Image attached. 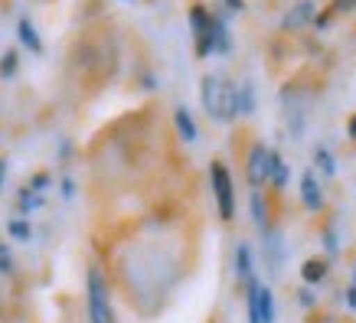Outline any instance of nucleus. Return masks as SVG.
Returning a JSON list of instances; mask_svg holds the SVG:
<instances>
[{"mask_svg": "<svg viewBox=\"0 0 356 323\" xmlns=\"http://www.w3.org/2000/svg\"><path fill=\"white\" fill-rule=\"evenodd\" d=\"M88 317H92V323H118L111 313L108 288H105V278L98 268L88 271Z\"/></svg>", "mask_w": 356, "mask_h": 323, "instance_id": "obj_2", "label": "nucleus"}, {"mask_svg": "<svg viewBox=\"0 0 356 323\" xmlns=\"http://www.w3.org/2000/svg\"><path fill=\"white\" fill-rule=\"evenodd\" d=\"M177 128H180V138L186 140V144H193L196 140V124H193V118H190V111L186 108H177Z\"/></svg>", "mask_w": 356, "mask_h": 323, "instance_id": "obj_11", "label": "nucleus"}, {"mask_svg": "<svg viewBox=\"0 0 356 323\" xmlns=\"http://www.w3.org/2000/svg\"><path fill=\"white\" fill-rule=\"evenodd\" d=\"M36 206H43V196L36 193V190H23L20 193V209L23 213H30V209H36Z\"/></svg>", "mask_w": 356, "mask_h": 323, "instance_id": "obj_18", "label": "nucleus"}, {"mask_svg": "<svg viewBox=\"0 0 356 323\" xmlns=\"http://www.w3.org/2000/svg\"><path fill=\"white\" fill-rule=\"evenodd\" d=\"M213 23H216V17L206 13V7H200V3L190 10V26L196 33V53L200 56L213 53Z\"/></svg>", "mask_w": 356, "mask_h": 323, "instance_id": "obj_5", "label": "nucleus"}, {"mask_svg": "<svg viewBox=\"0 0 356 323\" xmlns=\"http://www.w3.org/2000/svg\"><path fill=\"white\" fill-rule=\"evenodd\" d=\"M252 215H255V226L261 232H268V209H265V196L261 193H252Z\"/></svg>", "mask_w": 356, "mask_h": 323, "instance_id": "obj_12", "label": "nucleus"}, {"mask_svg": "<svg viewBox=\"0 0 356 323\" xmlns=\"http://www.w3.org/2000/svg\"><path fill=\"white\" fill-rule=\"evenodd\" d=\"M203 108L213 121L229 124L238 115V88L222 76H206L203 78Z\"/></svg>", "mask_w": 356, "mask_h": 323, "instance_id": "obj_1", "label": "nucleus"}, {"mask_svg": "<svg viewBox=\"0 0 356 323\" xmlns=\"http://www.w3.org/2000/svg\"><path fill=\"white\" fill-rule=\"evenodd\" d=\"M346 304H350V307H356V284L346 291Z\"/></svg>", "mask_w": 356, "mask_h": 323, "instance_id": "obj_24", "label": "nucleus"}, {"mask_svg": "<svg viewBox=\"0 0 356 323\" xmlns=\"http://www.w3.org/2000/svg\"><path fill=\"white\" fill-rule=\"evenodd\" d=\"M265 238H268V265L278 271V265H281V235L278 232H265Z\"/></svg>", "mask_w": 356, "mask_h": 323, "instance_id": "obj_15", "label": "nucleus"}, {"mask_svg": "<svg viewBox=\"0 0 356 323\" xmlns=\"http://www.w3.org/2000/svg\"><path fill=\"white\" fill-rule=\"evenodd\" d=\"M10 235L17 242H30V222H23V219H13L10 222Z\"/></svg>", "mask_w": 356, "mask_h": 323, "instance_id": "obj_20", "label": "nucleus"}, {"mask_svg": "<svg viewBox=\"0 0 356 323\" xmlns=\"http://www.w3.org/2000/svg\"><path fill=\"white\" fill-rule=\"evenodd\" d=\"M248 323H275V297L259 281L248 284Z\"/></svg>", "mask_w": 356, "mask_h": 323, "instance_id": "obj_3", "label": "nucleus"}, {"mask_svg": "<svg viewBox=\"0 0 356 323\" xmlns=\"http://www.w3.org/2000/svg\"><path fill=\"white\" fill-rule=\"evenodd\" d=\"M301 304H304V307H311V304H314V294L311 291H301Z\"/></svg>", "mask_w": 356, "mask_h": 323, "instance_id": "obj_25", "label": "nucleus"}, {"mask_svg": "<svg viewBox=\"0 0 356 323\" xmlns=\"http://www.w3.org/2000/svg\"><path fill=\"white\" fill-rule=\"evenodd\" d=\"M301 196H304V206H307V209H321V206H324V196H321V186L314 180V173H304L301 176Z\"/></svg>", "mask_w": 356, "mask_h": 323, "instance_id": "obj_8", "label": "nucleus"}, {"mask_svg": "<svg viewBox=\"0 0 356 323\" xmlns=\"http://www.w3.org/2000/svg\"><path fill=\"white\" fill-rule=\"evenodd\" d=\"M301 274H304L307 284H321L324 274H327V261L324 258H307L304 261V268H301Z\"/></svg>", "mask_w": 356, "mask_h": 323, "instance_id": "obj_10", "label": "nucleus"}, {"mask_svg": "<svg viewBox=\"0 0 356 323\" xmlns=\"http://www.w3.org/2000/svg\"><path fill=\"white\" fill-rule=\"evenodd\" d=\"M229 7H232V10H242V7H245V3H242V0H226Z\"/></svg>", "mask_w": 356, "mask_h": 323, "instance_id": "obj_26", "label": "nucleus"}, {"mask_svg": "<svg viewBox=\"0 0 356 323\" xmlns=\"http://www.w3.org/2000/svg\"><path fill=\"white\" fill-rule=\"evenodd\" d=\"M350 138H356V118L350 121Z\"/></svg>", "mask_w": 356, "mask_h": 323, "instance_id": "obj_27", "label": "nucleus"}, {"mask_svg": "<svg viewBox=\"0 0 356 323\" xmlns=\"http://www.w3.org/2000/svg\"><path fill=\"white\" fill-rule=\"evenodd\" d=\"M63 193H65V199H72V193H76V186H72V180H63Z\"/></svg>", "mask_w": 356, "mask_h": 323, "instance_id": "obj_23", "label": "nucleus"}, {"mask_svg": "<svg viewBox=\"0 0 356 323\" xmlns=\"http://www.w3.org/2000/svg\"><path fill=\"white\" fill-rule=\"evenodd\" d=\"M229 30H226V23L219 20L216 17V23H213V49H216V53H229Z\"/></svg>", "mask_w": 356, "mask_h": 323, "instance_id": "obj_13", "label": "nucleus"}, {"mask_svg": "<svg viewBox=\"0 0 356 323\" xmlns=\"http://www.w3.org/2000/svg\"><path fill=\"white\" fill-rule=\"evenodd\" d=\"M252 108H255V98H252V85H242V88H238V111H242V115H248Z\"/></svg>", "mask_w": 356, "mask_h": 323, "instance_id": "obj_19", "label": "nucleus"}, {"mask_svg": "<svg viewBox=\"0 0 356 323\" xmlns=\"http://www.w3.org/2000/svg\"><path fill=\"white\" fill-rule=\"evenodd\" d=\"M0 274H13V261H10V251L0 245Z\"/></svg>", "mask_w": 356, "mask_h": 323, "instance_id": "obj_22", "label": "nucleus"}, {"mask_svg": "<svg viewBox=\"0 0 356 323\" xmlns=\"http://www.w3.org/2000/svg\"><path fill=\"white\" fill-rule=\"evenodd\" d=\"M265 180H271V151L265 144H255L248 154V183L261 186Z\"/></svg>", "mask_w": 356, "mask_h": 323, "instance_id": "obj_6", "label": "nucleus"}, {"mask_svg": "<svg viewBox=\"0 0 356 323\" xmlns=\"http://www.w3.org/2000/svg\"><path fill=\"white\" fill-rule=\"evenodd\" d=\"M236 271H238V281L252 284L255 281V271H252V248L248 245H238L236 251Z\"/></svg>", "mask_w": 356, "mask_h": 323, "instance_id": "obj_9", "label": "nucleus"}, {"mask_svg": "<svg viewBox=\"0 0 356 323\" xmlns=\"http://www.w3.org/2000/svg\"><path fill=\"white\" fill-rule=\"evenodd\" d=\"M314 163H317L327 176H334V173H337L334 170V157H330V151H324V147H317V151H314Z\"/></svg>", "mask_w": 356, "mask_h": 323, "instance_id": "obj_17", "label": "nucleus"}, {"mask_svg": "<svg viewBox=\"0 0 356 323\" xmlns=\"http://www.w3.org/2000/svg\"><path fill=\"white\" fill-rule=\"evenodd\" d=\"M209 176H213V193H216V206H219V215L222 219H232L236 215V196H232V176L222 163H213L209 167Z\"/></svg>", "mask_w": 356, "mask_h": 323, "instance_id": "obj_4", "label": "nucleus"}, {"mask_svg": "<svg viewBox=\"0 0 356 323\" xmlns=\"http://www.w3.org/2000/svg\"><path fill=\"white\" fill-rule=\"evenodd\" d=\"M13 69H17V56L7 53L3 59H0V76H3V78H10V76H13Z\"/></svg>", "mask_w": 356, "mask_h": 323, "instance_id": "obj_21", "label": "nucleus"}, {"mask_svg": "<svg viewBox=\"0 0 356 323\" xmlns=\"http://www.w3.org/2000/svg\"><path fill=\"white\" fill-rule=\"evenodd\" d=\"M311 20H317V17H314V3L311 0H301L298 7L288 10V17H284V30H301L304 23H311Z\"/></svg>", "mask_w": 356, "mask_h": 323, "instance_id": "obj_7", "label": "nucleus"}, {"mask_svg": "<svg viewBox=\"0 0 356 323\" xmlns=\"http://www.w3.org/2000/svg\"><path fill=\"white\" fill-rule=\"evenodd\" d=\"M271 183L275 186L288 183V167H284V160H281L278 154H271Z\"/></svg>", "mask_w": 356, "mask_h": 323, "instance_id": "obj_16", "label": "nucleus"}, {"mask_svg": "<svg viewBox=\"0 0 356 323\" xmlns=\"http://www.w3.org/2000/svg\"><path fill=\"white\" fill-rule=\"evenodd\" d=\"M20 43L30 46L33 53H40V49H43V43H40V36H36V30H33L30 20H20Z\"/></svg>", "mask_w": 356, "mask_h": 323, "instance_id": "obj_14", "label": "nucleus"}]
</instances>
